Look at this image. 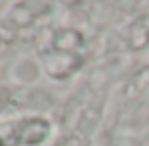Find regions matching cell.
Masks as SVG:
<instances>
[{"mask_svg":"<svg viewBox=\"0 0 149 146\" xmlns=\"http://www.w3.org/2000/svg\"><path fill=\"white\" fill-rule=\"evenodd\" d=\"M84 39L74 29H59L50 37L48 52H42L44 67L50 77L57 81L67 79L82 66L80 48Z\"/></svg>","mask_w":149,"mask_h":146,"instance_id":"cell-1","label":"cell"},{"mask_svg":"<svg viewBox=\"0 0 149 146\" xmlns=\"http://www.w3.org/2000/svg\"><path fill=\"white\" fill-rule=\"evenodd\" d=\"M2 48H6V42H2V40H0V52H2Z\"/></svg>","mask_w":149,"mask_h":146,"instance_id":"cell-4","label":"cell"},{"mask_svg":"<svg viewBox=\"0 0 149 146\" xmlns=\"http://www.w3.org/2000/svg\"><path fill=\"white\" fill-rule=\"evenodd\" d=\"M57 146H84V140L82 138H79V137H69V138H65L63 142H59Z\"/></svg>","mask_w":149,"mask_h":146,"instance_id":"cell-3","label":"cell"},{"mask_svg":"<svg viewBox=\"0 0 149 146\" xmlns=\"http://www.w3.org/2000/svg\"><path fill=\"white\" fill-rule=\"evenodd\" d=\"M52 135L46 117H23L0 123V146H40Z\"/></svg>","mask_w":149,"mask_h":146,"instance_id":"cell-2","label":"cell"}]
</instances>
